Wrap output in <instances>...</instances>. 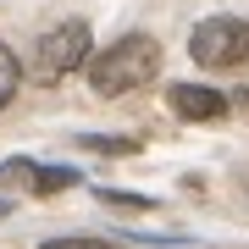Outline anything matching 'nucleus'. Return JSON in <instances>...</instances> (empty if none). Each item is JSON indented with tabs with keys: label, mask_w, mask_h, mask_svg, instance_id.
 I'll list each match as a JSON object with an SVG mask.
<instances>
[{
	"label": "nucleus",
	"mask_w": 249,
	"mask_h": 249,
	"mask_svg": "<svg viewBox=\"0 0 249 249\" xmlns=\"http://www.w3.org/2000/svg\"><path fill=\"white\" fill-rule=\"evenodd\" d=\"M155 72H160V45L150 34H127L111 50L89 55V89L94 94H127L139 83H150Z\"/></svg>",
	"instance_id": "1"
},
{
	"label": "nucleus",
	"mask_w": 249,
	"mask_h": 249,
	"mask_svg": "<svg viewBox=\"0 0 249 249\" xmlns=\"http://www.w3.org/2000/svg\"><path fill=\"white\" fill-rule=\"evenodd\" d=\"M17 83H22V67H17V55L0 45V106H6L11 94H17Z\"/></svg>",
	"instance_id": "6"
},
{
	"label": "nucleus",
	"mask_w": 249,
	"mask_h": 249,
	"mask_svg": "<svg viewBox=\"0 0 249 249\" xmlns=\"http://www.w3.org/2000/svg\"><path fill=\"white\" fill-rule=\"evenodd\" d=\"M172 111L188 116V122H222L227 116V94L199 89V83H178V89H172Z\"/></svg>",
	"instance_id": "4"
},
{
	"label": "nucleus",
	"mask_w": 249,
	"mask_h": 249,
	"mask_svg": "<svg viewBox=\"0 0 249 249\" xmlns=\"http://www.w3.org/2000/svg\"><path fill=\"white\" fill-rule=\"evenodd\" d=\"M188 50H194L199 67L227 72V67L249 61V22H238V17H205L194 28V39H188Z\"/></svg>",
	"instance_id": "2"
},
{
	"label": "nucleus",
	"mask_w": 249,
	"mask_h": 249,
	"mask_svg": "<svg viewBox=\"0 0 249 249\" xmlns=\"http://www.w3.org/2000/svg\"><path fill=\"white\" fill-rule=\"evenodd\" d=\"M89 67V22H61L45 34V45H39V83H61L67 72Z\"/></svg>",
	"instance_id": "3"
},
{
	"label": "nucleus",
	"mask_w": 249,
	"mask_h": 249,
	"mask_svg": "<svg viewBox=\"0 0 249 249\" xmlns=\"http://www.w3.org/2000/svg\"><path fill=\"white\" fill-rule=\"evenodd\" d=\"M0 183H28V188H39V194H55V188L72 183V172H45V166H34V160H11V166H0Z\"/></svg>",
	"instance_id": "5"
},
{
	"label": "nucleus",
	"mask_w": 249,
	"mask_h": 249,
	"mask_svg": "<svg viewBox=\"0 0 249 249\" xmlns=\"http://www.w3.org/2000/svg\"><path fill=\"white\" fill-rule=\"evenodd\" d=\"M45 249H116V244H106V238H50Z\"/></svg>",
	"instance_id": "7"
}]
</instances>
